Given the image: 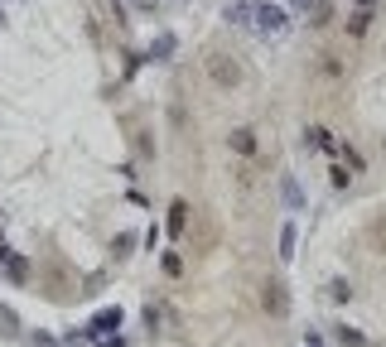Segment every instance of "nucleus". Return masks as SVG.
I'll list each match as a JSON object with an SVG mask.
<instances>
[{"instance_id":"27","label":"nucleus","mask_w":386,"mask_h":347,"mask_svg":"<svg viewBox=\"0 0 386 347\" xmlns=\"http://www.w3.org/2000/svg\"><path fill=\"white\" fill-rule=\"evenodd\" d=\"M179 270H184V261H179V256L169 251V256H165V275H179Z\"/></svg>"},{"instance_id":"20","label":"nucleus","mask_w":386,"mask_h":347,"mask_svg":"<svg viewBox=\"0 0 386 347\" xmlns=\"http://www.w3.org/2000/svg\"><path fill=\"white\" fill-rule=\"evenodd\" d=\"M329 299L333 304H348V299H353V285H348V280H329Z\"/></svg>"},{"instance_id":"3","label":"nucleus","mask_w":386,"mask_h":347,"mask_svg":"<svg viewBox=\"0 0 386 347\" xmlns=\"http://www.w3.org/2000/svg\"><path fill=\"white\" fill-rule=\"evenodd\" d=\"M208 78H213V87H222V92H232V87H242V63L232 54H208Z\"/></svg>"},{"instance_id":"28","label":"nucleus","mask_w":386,"mask_h":347,"mask_svg":"<svg viewBox=\"0 0 386 347\" xmlns=\"http://www.w3.org/2000/svg\"><path fill=\"white\" fill-rule=\"evenodd\" d=\"M304 347H324V338L319 333H304Z\"/></svg>"},{"instance_id":"30","label":"nucleus","mask_w":386,"mask_h":347,"mask_svg":"<svg viewBox=\"0 0 386 347\" xmlns=\"http://www.w3.org/2000/svg\"><path fill=\"white\" fill-rule=\"evenodd\" d=\"M372 5H377V0H358V10H372Z\"/></svg>"},{"instance_id":"26","label":"nucleus","mask_w":386,"mask_h":347,"mask_svg":"<svg viewBox=\"0 0 386 347\" xmlns=\"http://www.w3.org/2000/svg\"><path fill=\"white\" fill-rule=\"evenodd\" d=\"M29 347H63V343H58L54 333H34V338H29Z\"/></svg>"},{"instance_id":"19","label":"nucleus","mask_w":386,"mask_h":347,"mask_svg":"<svg viewBox=\"0 0 386 347\" xmlns=\"http://www.w3.org/2000/svg\"><path fill=\"white\" fill-rule=\"evenodd\" d=\"M309 15H314L309 25H314V29H324V25L333 20V5H329V0H314V5H309Z\"/></svg>"},{"instance_id":"25","label":"nucleus","mask_w":386,"mask_h":347,"mask_svg":"<svg viewBox=\"0 0 386 347\" xmlns=\"http://www.w3.org/2000/svg\"><path fill=\"white\" fill-rule=\"evenodd\" d=\"M319 68H324L329 78H343V63H338V58H333V54H324V63H319Z\"/></svg>"},{"instance_id":"1","label":"nucleus","mask_w":386,"mask_h":347,"mask_svg":"<svg viewBox=\"0 0 386 347\" xmlns=\"http://www.w3.org/2000/svg\"><path fill=\"white\" fill-rule=\"evenodd\" d=\"M39 290L49 294V299H73V294H78V275L63 266L58 256H49V261L39 266Z\"/></svg>"},{"instance_id":"13","label":"nucleus","mask_w":386,"mask_h":347,"mask_svg":"<svg viewBox=\"0 0 386 347\" xmlns=\"http://www.w3.org/2000/svg\"><path fill=\"white\" fill-rule=\"evenodd\" d=\"M251 20H256V5L251 0H232L227 5V25H251Z\"/></svg>"},{"instance_id":"32","label":"nucleus","mask_w":386,"mask_h":347,"mask_svg":"<svg viewBox=\"0 0 386 347\" xmlns=\"http://www.w3.org/2000/svg\"><path fill=\"white\" fill-rule=\"evenodd\" d=\"M0 20H5V15H0Z\"/></svg>"},{"instance_id":"33","label":"nucleus","mask_w":386,"mask_h":347,"mask_svg":"<svg viewBox=\"0 0 386 347\" xmlns=\"http://www.w3.org/2000/svg\"><path fill=\"white\" fill-rule=\"evenodd\" d=\"M362 347H367V343H362Z\"/></svg>"},{"instance_id":"22","label":"nucleus","mask_w":386,"mask_h":347,"mask_svg":"<svg viewBox=\"0 0 386 347\" xmlns=\"http://www.w3.org/2000/svg\"><path fill=\"white\" fill-rule=\"evenodd\" d=\"M92 347H126V338H121V328H116V333H97Z\"/></svg>"},{"instance_id":"23","label":"nucleus","mask_w":386,"mask_h":347,"mask_svg":"<svg viewBox=\"0 0 386 347\" xmlns=\"http://www.w3.org/2000/svg\"><path fill=\"white\" fill-rule=\"evenodd\" d=\"M329 174H333V188H348V184H353V174H348V169H343V164H333Z\"/></svg>"},{"instance_id":"15","label":"nucleus","mask_w":386,"mask_h":347,"mask_svg":"<svg viewBox=\"0 0 386 347\" xmlns=\"http://www.w3.org/2000/svg\"><path fill=\"white\" fill-rule=\"evenodd\" d=\"M372 20H377L372 10H353V15H348V34H353V39H362V34H367V25H372Z\"/></svg>"},{"instance_id":"18","label":"nucleus","mask_w":386,"mask_h":347,"mask_svg":"<svg viewBox=\"0 0 386 347\" xmlns=\"http://www.w3.org/2000/svg\"><path fill=\"white\" fill-rule=\"evenodd\" d=\"M0 338H20V319L10 304H0Z\"/></svg>"},{"instance_id":"7","label":"nucleus","mask_w":386,"mask_h":347,"mask_svg":"<svg viewBox=\"0 0 386 347\" xmlns=\"http://www.w3.org/2000/svg\"><path fill=\"white\" fill-rule=\"evenodd\" d=\"M165 232H169V237H184V232H189V203H184V198H174V203H169Z\"/></svg>"},{"instance_id":"4","label":"nucleus","mask_w":386,"mask_h":347,"mask_svg":"<svg viewBox=\"0 0 386 347\" xmlns=\"http://www.w3.org/2000/svg\"><path fill=\"white\" fill-rule=\"evenodd\" d=\"M121 323H126V309H121V304H107V309H97V314L83 323V328H87V343H92L97 333H116Z\"/></svg>"},{"instance_id":"17","label":"nucleus","mask_w":386,"mask_h":347,"mask_svg":"<svg viewBox=\"0 0 386 347\" xmlns=\"http://www.w3.org/2000/svg\"><path fill=\"white\" fill-rule=\"evenodd\" d=\"M140 319H145V333H150V338H155V333H165V309L145 304V314H140Z\"/></svg>"},{"instance_id":"29","label":"nucleus","mask_w":386,"mask_h":347,"mask_svg":"<svg viewBox=\"0 0 386 347\" xmlns=\"http://www.w3.org/2000/svg\"><path fill=\"white\" fill-rule=\"evenodd\" d=\"M5 256H10V246H5V241H0V266H5Z\"/></svg>"},{"instance_id":"21","label":"nucleus","mask_w":386,"mask_h":347,"mask_svg":"<svg viewBox=\"0 0 386 347\" xmlns=\"http://www.w3.org/2000/svg\"><path fill=\"white\" fill-rule=\"evenodd\" d=\"M367 237L377 241V251H382V256H386V217H377V222L367 227Z\"/></svg>"},{"instance_id":"5","label":"nucleus","mask_w":386,"mask_h":347,"mask_svg":"<svg viewBox=\"0 0 386 347\" xmlns=\"http://www.w3.org/2000/svg\"><path fill=\"white\" fill-rule=\"evenodd\" d=\"M261 309H266L271 319H285V314H290V290H285L280 280H266V285H261Z\"/></svg>"},{"instance_id":"6","label":"nucleus","mask_w":386,"mask_h":347,"mask_svg":"<svg viewBox=\"0 0 386 347\" xmlns=\"http://www.w3.org/2000/svg\"><path fill=\"white\" fill-rule=\"evenodd\" d=\"M304 150H324V155H338V140H333V131H324V126H309V131H304Z\"/></svg>"},{"instance_id":"10","label":"nucleus","mask_w":386,"mask_h":347,"mask_svg":"<svg viewBox=\"0 0 386 347\" xmlns=\"http://www.w3.org/2000/svg\"><path fill=\"white\" fill-rule=\"evenodd\" d=\"M295 246H300V227H295V222H285V227H280V261H295Z\"/></svg>"},{"instance_id":"2","label":"nucleus","mask_w":386,"mask_h":347,"mask_svg":"<svg viewBox=\"0 0 386 347\" xmlns=\"http://www.w3.org/2000/svg\"><path fill=\"white\" fill-rule=\"evenodd\" d=\"M251 29H256L261 39H280V34L290 29V15H285L280 5H271V0H256V20H251Z\"/></svg>"},{"instance_id":"16","label":"nucleus","mask_w":386,"mask_h":347,"mask_svg":"<svg viewBox=\"0 0 386 347\" xmlns=\"http://www.w3.org/2000/svg\"><path fill=\"white\" fill-rule=\"evenodd\" d=\"M131 251H136V232H116V241H111V256H116V261H126Z\"/></svg>"},{"instance_id":"8","label":"nucleus","mask_w":386,"mask_h":347,"mask_svg":"<svg viewBox=\"0 0 386 347\" xmlns=\"http://www.w3.org/2000/svg\"><path fill=\"white\" fill-rule=\"evenodd\" d=\"M174 49H179V39H174L169 29H160V34L150 39V54H145V58H155V63H165V58H174Z\"/></svg>"},{"instance_id":"12","label":"nucleus","mask_w":386,"mask_h":347,"mask_svg":"<svg viewBox=\"0 0 386 347\" xmlns=\"http://www.w3.org/2000/svg\"><path fill=\"white\" fill-rule=\"evenodd\" d=\"M227 145H232L237 155H256V131H247V126H237V131L227 135Z\"/></svg>"},{"instance_id":"11","label":"nucleus","mask_w":386,"mask_h":347,"mask_svg":"<svg viewBox=\"0 0 386 347\" xmlns=\"http://www.w3.org/2000/svg\"><path fill=\"white\" fill-rule=\"evenodd\" d=\"M5 280H10V285H25L29 280V261L25 256H15V251L5 256Z\"/></svg>"},{"instance_id":"14","label":"nucleus","mask_w":386,"mask_h":347,"mask_svg":"<svg viewBox=\"0 0 386 347\" xmlns=\"http://www.w3.org/2000/svg\"><path fill=\"white\" fill-rule=\"evenodd\" d=\"M333 343H338V347H362L367 338H362L358 328H348V323H338V328H333Z\"/></svg>"},{"instance_id":"24","label":"nucleus","mask_w":386,"mask_h":347,"mask_svg":"<svg viewBox=\"0 0 386 347\" xmlns=\"http://www.w3.org/2000/svg\"><path fill=\"white\" fill-rule=\"evenodd\" d=\"M338 155L348 160V169H362V155H358V150H353V145H338Z\"/></svg>"},{"instance_id":"31","label":"nucleus","mask_w":386,"mask_h":347,"mask_svg":"<svg viewBox=\"0 0 386 347\" xmlns=\"http://www.w3.org/2000/svg\"><path fill=\"white\" fill-rule=\"evenodd\" d=\"M382 145H386V135H382Z\"/></svg>"},{"instance_id":"9","label":"nucleus","mask_w":386,"mask_h":347,"mask_svg":"<svg viewBox=\"0 0 386 347\" xmlns=\"http://www.w3.org/2000/svg\"><path fill=\"white\" fill-rule=\"evenodd\" d=\"M280 198H285L295 213H304V188H300V179H295V174H285V179H280Z\"/></svg>"}]
</instances>
